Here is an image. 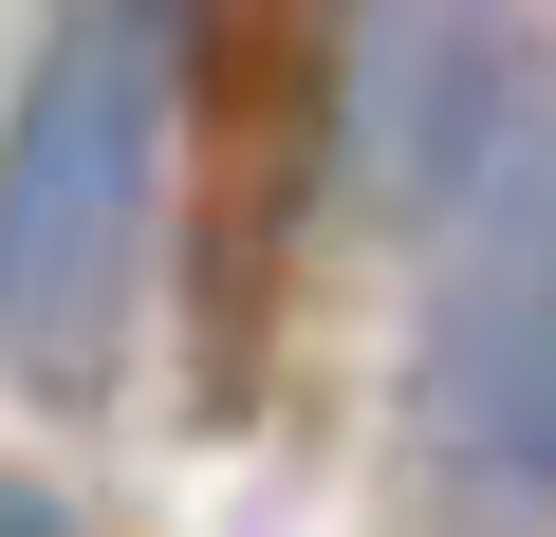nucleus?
<instances>
[{"label": "nucleus", "mask_w": 556, "mask_h": 537, "mask_svg": "<svg viewBox=\"0 0 556 537\" xmlns=\"http://www.w3.org/2000/svg\"><path fill=\"white\" fill-rule=\"evenodd\" d=\"M167 112H186V0H56L20 112H0V371L93 389L130 297H149V222H167Z\"/></svg>", "instance_id": "nucleus-1"}, {"label": "nucleus", "mask_w": 556, "mask_h": 537, "mask_svg": "<svg viewBox=\"0 0 556 537\" xmlns=\"http://www.w3.org/2000/svg\"><path fill=\"white\" fill-rule=\"evenodd\" d=\"M408 426H427V482L464 537H556V93H519V130L445 204Z\"/></svg>", "instance_id": "nucleus-2"}, {"label": "nucleus", "mask_w": 556, "mask_h": 537, "mask_svg": "<svg viewBox=\"0 0 556 537\" xmlns=\"http://www.w3.org/2000/svg\"><path fill=\"white\" fill-rule=\"evenodd\" d=\"M0 537H75V519H56V500H38V482H0Z\"/></svg>", "instance_id": "nucleus-3"}]
</instances>
